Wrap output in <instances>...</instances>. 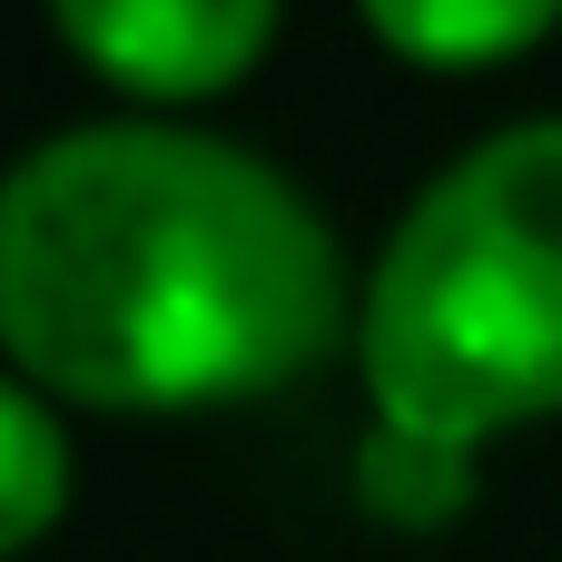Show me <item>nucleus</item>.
Returning a JSON list of instances; mask_svg holds the SVG:
<instances>
[{
  "mask_svg": "<svg viewBox=\"0 0 562 562\" xmlns=\"http://www.w3.org/2000/svg\"><path fill=\"white\" fill-rule=\"evenodd\" d=\"M356 375L385 425L494 445L562 415V109L445 158L356 286Z\"/></svg>",
  "mask_w": 562,
  "mask_h": 562,
  "instance_id": "2",
  "label": "nucleus"
},
{
  "mask_svg": "<svg viewBox=\"0 0 562 562\" xmlns=\"http://www.w3.org/2000/svg\"><path fill=\"white\" fill-rule=\"evenodd\" d=\"M59 49L138 109H198L257 79L286 0H40Z\"/></svg>",
  "mask_w": 562,
  "mask_h": 562,
  "instance_id": "3",
  "label": "nucleus"
},
{
  "mask_svg": "<svg viewBox=\"0 0 562 562\" xmlns=\"http://www.w3.org/2000/svg\"><path fill=\"white\" fill-rule=\"evenodd\" d=\"M474 474H484V454L454 445V435L385 425V415L356 435V504H366L375 524H395V533H445V524H464V514H474Z\"/></svg>",
  "mask_w": 562,
  "mask_h": 562,
  "instance_id": "5",
  "label": "nucleus"
},
{
  "mask_svg": "<svg viewBox=\"0 0 562 562\" xmlns=\"http://www.w3.org/2000/svg\"><path fill=\"white\" fill-rule=\"evenodd\" d=\"M69 494H79V464H69L59 395L10 375L0 385V553H40L49 524L69 514Z\"/></svg>",
  "mask_w": 562,
  "mask_h": 562,
  "instance_id": "6",
  "label": "nucleus"
},
{
  "mask_svg": "<svg viewBox=\"0 0 562 562\" xmlns=\"http://www.w3.org/2000/svg\"><path fill=\"white\" fill-rule=\"evenodd\" d=\"M0 346L79 415H207L356 346V286L277 158L168 109L79 119L0 188Z\"/></svg>",
  "mask_w": 562,
  "mask_h": 562,
  "instance_id": "1",
  "label": "nucleus"
},
{
  "mask_svg": "<svg viewBox=\"0 0 562 562\" xmlns=\"http://www.w3.org/2000/svg\"><path fill=\"white\" fill-rule=\"evenodd\" d=\"M356 20L405 69L474 79V69H514L524 49H543L562 30V0H356Z\"/></svg>",
  "mask_w": 562,
  "mask_h": 562,
  "instance_id": "4",
  "label": "nucleus"
}]
</instances>
